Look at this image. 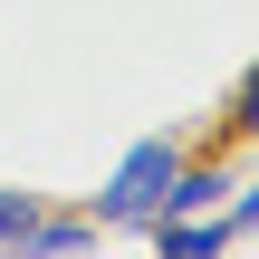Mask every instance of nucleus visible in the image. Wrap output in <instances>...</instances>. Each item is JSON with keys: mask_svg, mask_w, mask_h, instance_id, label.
<instances>
[{"mask_svg": "<svg viewBox=\"0 0 259 259\" xmlns=\"http://www.w3.org/2000/svg\"><path fill=\"white\" fill-rule=\"evenodd\" d=\"M231 163H211V154H183L173 163V192H163V211H211V202H231Z\"/></svg>", "mask_w": 259, "mask_h": 259, "instance_id": "obj_2", "label": "nucleus"}, {"mask_svg": "<svg viewBox=\"0 0 259 259\" xmlns=\"http://www.w3.org/2000/svg\"><path fill=\"white\" fill-rule=\"evenodd\" d=\"M221 221H231V240H250L259 231V183H231V211H221Z\"/></svg>", "mask_w": 259, "mask_h": 259, "instance_id": "obj_6", "label": "nucleus"}, {"mask_svg": "<svg viewBox=\"0 0 259 259\" xmlns=\"http://www.w3.org/2000/svg\"><path fill=\"white\" fill-rule=\"evenodd\" d=\"M192 144H173V135H144V144H125V163L106 173V192H96V231H144L154 211H163V192H173V163H183Z\"/></svg>", "mask_w": 259, "mask_h": 259, "instance_id": "obj_1", "label": "nucleus"}, {"mask_svg": "<svg viewBox=\"0 0 259 259\" xmlns=\"http://www.w3.org/2000/svg\"><path fill=\"white\" fill-rule=\"evenodd\" d=\"M38 192H19V183H0V250H29V231H38Z\"/></svg>", "mask_w": 259, "mask_h": 259, "instance_id": "obj_4", "label": "nucleus"}, {"mask_svg": "<svg viewBox=\"0 0 259 259\" xmlns=\"http://www.w3.org/2000/svg\"><path fill=\"white\" fill-rule=\"evenodd\" d=\"M231 125H240V135H259V58L240 67V87H231Z\"/></svg>", "mask_w": 259, "mask_h": 259, "instance_id": "obj_5", "label": "nucleus"}, {"mask_svg": "<svg viewBox=\"0 0 259 259\" xmlns=\"http://www.w3.org/2000/svg\"><path fill=\"white\" fill-rule=\"evenodd\" d=\"M29 250H96V211H87V221H77V211H38Z\"/></svg>", "mask_w": 259, "mask_h": 259, "instance_id": "obj_3", "label": "nucleus"}]
</instances>
